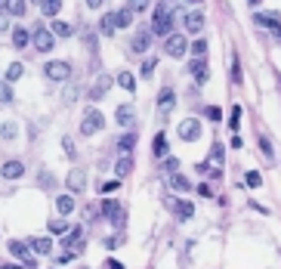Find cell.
Masks as SVG:
<instances>
[{
	"label": "cell",
	"instance_id": "ffe728a7",
	"mask_svg": "<svg viewBox=\"0 0 281 269\" xmlns=\"http://www.w3.org/2000/svg\"><path fill=\"white\" fill-rule=\"evenodd\" d=\"M130 170H133V158H130V152H127V155H120V158H117L114 173H117V180H124V176H130Z\"/></svg>",
	"mask_w": 281,
	"mask_h": 269
},
{
	"label": "cell",
	"instance_id": "bcb514c9",
	"mask_svg": "<svg viewBox=\"0 0 281 269\" xmlns=\"http://www.w3.org/2000/svg\"><path fill=\"white\" fill-rule=\"evenodd\" d=\"M164 170H167V173H176V170H179V158H167V155H164Z\"/></svg>",
	"mask_w": 281,
	"mask_h": 269
},
{
	"label": "cell",
	"instance_id": "4316f807",
	"mask_svg": "<svg viewBox=\"0 0 281 269\" xmlns=\"http://www.w3.org/2000/svg\"><path fill=\"white\" fill-rule=\"evenodd\" d=\"M170 189H173V192H189V189H192V183L176 170V173H170Z\"/></svg>",
	"mask_w": 281,
	"mask_h": 269
},
{
	"label": "cell",
	"instance_id": "7a4b0ae2",
	"mask_svg": "<svg viewBox=\"0 0 281 269\" xmlns=\"http://www.w3.org/2000/svg\"><path fill=\"white\" fill-rule=\"evenodd\" d=\"M96 211H99V214H102V217H105L111 226H117V229H124V226H127V211L120 207L117 201H111V198H105V201H102Z\"/></svg>",
	"mask_w": 281,
	"mask_h": 269
},
{
	"label": "cell",
	"instance_id": "836d02e7",
	"mask_svg": "<svg viewBox=\"0 0 281 269\" xmlns=\"http://www.w3.org/2000/svg\"><path fill=\"white\" fill-rule=\"evenodd\" d=\"M148 7H151V0H127V10L136 16V13H148Z\"/></svg>",
	"mask_w": 281,
	"mask_h": 269
},
{
	"label": "cell",
	"instance_id": "484cf974",
	"mask_svg": "<svg viewBox=\"0 0 281 269\" xmlns=\"http://www.w3.org/2000/svg\"><path fill=\"white\" fill-rule=\"evenodd\" d=\"M40 10H44L47 19H56L59 10H62V0H40Z\"/></svg>",
	"mask_w": 281,
	"mask_h": 269
},
{
	"label": "cell",
	"instance_id": "11a10c76",
	"mask_svg": "<svg viewBox=\"0 0 281 269\" xmlns=\"http://www.w3.org/2000/svg\"><path fill=\"white\" fill-rule=\"evenodd\" d=\"M185 4H189V7H201V4H204V0H185Z\"/></svg>",
	"mask_w": 281,
	"mask_h": 269
},
{
	"label": "cell",
	"instance_id": "6f0895ef",
	"mask_svg": "<svg viewBox=\"0 0 281 269\" xmlns=\"http://www.w3.org/2000/svg\"><path fill=\"white\" fill-rule=\"evenodd\" d=\"M0 269H19V266H13V263H0Z\"/></svg>",
	"mask_w": 281,
	"mask_h": 269
},
{
	"label": "cell",
	"instance_id": "816d5d0a",
	"mask_svg": "<svg viewBox=\"0 0 281 269\" xmlns=\"http://www.w3.org/2000/svg\"><path fill=\"white\" fill-rule=\"evenodd\" d=\"M102 4H105V0H87V7H90V10H102Z\"/></svg>",
	"mask_w": 281,
	"mask_h": 269
},
{
	"label": "cell",
	"instance_id": "277c9868",
	"mask_svg": "<svg viewBox=\"0 0 281 269\" xmlns=\"http://www.w3.org/2000/svg\"><path fill=\"white\" fill-rule=\"evenodd\" d=\"M164 53H167V56H173V59L185 56V53H189V37H182V34L170 31V34L164 37Z\"/></svg>",
	"mask_w": 281,
	"mask_h": 269
},
{
	"label": "cell",
	"instance_id": "f546056e",
	"mask_svg": "<svg viewBox=\"0 0 281 269\" xmlns=\"http://www.w3.org/2000/svg\"><path fill=\"white\" fill-rule=\"evenodd\" d=\"M53 37H71V25L68 22H62V19H53Z\"/></svg>",
	"mask_w": 281,
	"mask_h": 269
},
{
	"label": "cell",
	"instance_id": "f907efd6",
	"mask_svg": "<svg viewBox=\"0 0 281 269\" xmlns=\"http://www.w3.org/2000/svg\"><path fill=\"white\" fill-rule=\"evenodd\" d=\"M260 148H263V152H266V155H269V158H272V142H269V139H266V136H263V139H260Z\"/></svg>",
	"mask_w": 281,
	"mask_h": 269
},
{
	"label": "cell",
	"instance_id": "30bf717a",
	"mask_svg": "<svg viewBox=\"0 0 281 269\" xmlns=\"http://www.w3.org/2000/svg\"><path fill=\"white\" fill-rule=\"evenodd\" d=\"M65 186H68V192H84L87 189V170L84 167H71L68 176H65Z\"/></svg>",
	"mask_w": 281,
	"mask_h": 269
},
{
	"label": "cell",
	"instance_id": "94428289",
	"mask_svg": "<svg viewBox=\"0 0 281 269\" xmlns=\"http://www.w3.org/2000/svg\"><path fill=\"white\" fill-rule=\"evenodd\" d=\"M31 4H40V0H31Z\"/></svg>",
	"mask_w": 281,
	"mask_h": 269
},
{
	"label": "cell",
	"instance_id": "60d3db41",
	"mask_svg": "<svg viewBox=\"0 0 281 269\" xmlns=\"http://www.w3.org/2000/svg\"><path fill=\"white\" fill-rule=\"evenodd\" d=\"M16 133H19V124H13V121H7L4 127H0V136L4 139H16Z\"/></svg>",
	"mask_w": 281,
	"mask_h": 269
},
{
	"label": "cell",
	"instance_id": "ee69618b",
	"mask_svg": "<svg viewBox=\"0 0 281 269\" xmlns=\"http://www.w3.org/2000/svg\"><path fill=\"white\" fill-rule=\"evenodd\" d=\"M0 102H13V84L10 81L0 84Z\"/></svg>",
	"mask_w": 281,
	"mask_h": 269
},
{
	"label": "cell",
	"instance_id": "ba28073f",
	"mask_svg": "<svg viewBox=\"0 0 281 269\" xmlns=\"http://www.w3.org/2000/svg\"><path fill=\"white\" fill-rule=\"evenodd\" d=\"M176 136L185 139V142H195V139L201 136V121H198V118H185V121H179Z\"/></svg>",
	"mask_w": 281,
	"mask_h": 269
},
{
	"label": "cell",
	"instance_id": "4fadbf2b",
	"mask_svg": "<svg viewBox=\"0 0 281 269\" xmlns=\"http://www.w3.org/2000/svg\"><path fill=\"white\" fill-rule=\"evenodd\" d=\"M0 176L4 180H19V176H25V164L19 158H10V161H4V167H0Z\"/></svg>",
	"mask_w": 281,
	"mask_h": 269
},
{
	"label": "cell",
	"instance_id": "3957f363",
	"mask_svg": "<svg viewBox=\"0 0 281 269\" xmlns=\"http://www.w3.org/2000/svg\"><path fill=\"white\" fill-rule=\"evenodd\" d=\"M105 127V118H102V111L99 108H87L84 111V121H80V136H93Z\"/></svg>",
	"mask_w": 281,
	"mask_h": 269
},
{
	"label": "cell",
	"instance_id": "db71d44e",
	"mask_svg": "<svg viewBox=\"0 0 281 269\" xmlns=\"http://www.w3.org/2000/svg\"><path fill=\"white\" fill-rule=\"evenodd\" d=\"M7 28H10V19H7V16H0V31H7Z\"/></svg>",
	"mask_w": 281,
	"mask_h": 269
},
{
	"label": "cell",
	"instance_id": "6125c7cd",
	"mask_svg": "<svg viewBox=\"0 0 281 269\" xmlns=\"http://www.w3.org/2000/svg\"><path fill=\"white\" fill-rule=\"evenodd\" d=\"M278 84H281V74H278Z\"/></svg>",
	"mask_w": 281,
	"mask_h": 269
},
{
	"label": "cell",
	"instance_id": "7dc6e473",
	"mask_svg": "<svg viewBox=\"0 0 281 269\" xmlns=\"http://www.w3.org/2000/svg\"><path fill=\"white\" fill-rule=\"evenodd\" d=\"M232 81H235V84H241V65H238V56L232 59Z\"/></svg>",
	"mask_w": 281,
	"mask_h": 269
},
{
	"label": "cell",
	"instance_id": "603a6c76",
	"mask_svg": "<svg viewBox=\"0 0 281 269\" xmlns=\"http://www.w3.org/2000/svg\"><path fill=\"white\" fill-rule=\"evenodd\" d=\"M80 235H84V226H74V229H68V232H65V248L68 251H74V245H80Z\"/></svg>",
	"mask_w": 281,
	"mask_h": 269
},
{
	"label": "cell",
	"instance_id": "5bb4252c",
	"mask_svg": "<svg viewBox=\"0 0 281 269\" xmlns=\"http://www.w3.org/2000/svg\"><path fill=\"white\" fill-rule=\"evenodd\" d=\"M173 102H176V93H173V87H164V90L158 93V111H161V114L173 111Z\"/></svg>",
	"mask_w": 281,
	"mask_h": 269
},
{
	"label": "cell",
	"instance_id": "d590c367",
	"mask_svg": "<svg viewBox=\"0 0 281 269\" xmlns=\"http://www.w3.org/2000/svg\"><path fill=\"white\" fill-rule=\"evenodd\" d=\"M223 158H226V145L223 142H213L210 145V161L213 164H223Z\"/></svg>",
	"mask_w": 281,
	"mask_h": 269
},
{
	"label": "cell",
	"instance_id": "681fc988",
	"mask_svg": "<svg viewBox=\"0 0 281 269\" xmlns=\"http://www.w3.org/2000/svg\"><path fill=\"white\" fill-rule=\"evenodd\" d=\"M71 260H74V251H65V254H62L56 263H59V266H65V263H71Z\"/></svg>",
	"mask_w": 281,
	"mask_h": 269
},
{
	"label": "cell",
	"instance_id": "c3c4849f",
	"mask_svg": "<svg viewBox=\"0 0 281 269\" xmlns=\"http://www.w3.org/2000/svg\"><path fill=\"white\" fill-rule=\"evenodd\" d=\"M238 121H241V105H235V108H232V118H229L232 130H238Z\"/></svg>",
	"mask_w": 281,
	"mask_h": 269
},
{
	"label": "cell",
	"instance_id": "8d00e7d4",
	"mask_svg": "<svg viewBox=\"0 0 281 269\" xmlns=\"http://www.w3.org/2000/svg\"><path fill=\"white\" fill-rule=\"evenodd\" d=\"M96 189H99V195H111V192L120 189V180H105V183H99Z\"/></svg>",
	"mask_w": 281,
	"mask_h": 269
},
{
	"label": "cell",
	"instance_id": "1f68e13d",
	"mask_svg": "<svg viewBox=\"0 0 281 269\" xmlns=\"http://www.w3.org/2000/svg\"><path fill=\"white\" fill-rule=\"evenodd\" d=\"M154 68H158V59H154V56H145L142 65H139V74H142V78H151Z\"/></svg>",
	"mask_w": 281,
	"mask_h": 269
},
{
	"label": "cell",
	"instance_id": "e575fe53",
	"mask_svg": "<svg viewBox=\"0 0 281 269\" xmlns=\"http://www.w3.org/2000/svg\"><path fill=\"white\" fill-rule=\"evenodd\" d=\"M99 31H102L105 37H111V34H114V19H111V13H105V16L99 19Z\"/></svg>",
	"mask_w": 281,
	"mask_h": 269
},
{
	"label": "cell",
	"instance_id": "4dcf8cb0",
	"mask_svg": "<svg viewBox=\"0 0 281 269\" xmlns=\"http://www.w3.org/2000/svg\"><path fill=\"white\" fill-rule=\"evenodd\" d=\"M22 74H25V65H22V62H10V68H7V81H10V84H16Z\"/></svg>",
	"mask_w": 281,
	"mask_h": 269
},
{
	"label": "cell",
	"instance_id": "9f6ffc18",
	"mask_svg": "<svg viewBox=\"0 0 281 269\" xmlns=\"http://www.w3.org/2000/svg\"><path fill=\"white\" fill-rule=\"evenodd\" d=\"M108 266H111V269H124V266H120L117 260H108Z\"/></svg>",
	"mask_w": 281,
	"mask_h": 269
},
{
	"label": "cell",
	"instance_id": "7bdbcfd3",
	"mask_svg": "<svg viewBox=\"0 0 281 269\" xmlns=\"http://www.w3.org/2000/svg\"><path fill=\"white\" fill-rule=\"evenodd\" d=\"M254 22H257V25H266V28H272V25H275V22H281V19H278V16H266V13H257V16H254Z\"/></svg>",
	"mask_w": 281,
	"mask_h": 269
},
{
	"label": "cell",
	"instance_id": "f6af8a7d",
	"mask_svg": "<svg viewBox=\"0 0 281 269\" xmlns=\"http://www.w3.org/2000/svg\"><path fill=\"white\" fill-rule=\"evenodd\" d=\"M62 148H65V155H68L71 161L77 158V155H74V142H71V136H62Z\"/></svg>",
	"mask_w": 281,
	"mask_h": 269
},
{
	"label": "cell",
	"instance_id": "d6a6232c",
	"mask_svg": "<svg viewBox=\"0 0 281 269\" xmlns=\"http://www.w3.org/2000/svg\"><path fill=\"white\" fill-rule=\"evenodd\" d=\"M133 145H136V133H120V139H117L120 152H133Z\"/></svg>",
	"mask_w": 281,
	"mask_h": 269
},
{
	"label": "cell",
	"instance_id": "b9f144b4",
	"mask_svg": "<svg viewBox=\"0 0 281 269\" xmlns=\"http://www.w3.org/2000/svg\"><path fill=\"white\" fill-rule=\"evenodd\" d=\"M204 118H207V121H223V108H220V105H207V108H204Z\"/></svg>",
	"mask_w": 281,
	"mask_h": 269
},
{
	"label": "cell",
	"instance_id": "d6986e66",
	"mask_svg": "<svg viewBox=\"0 0 281 269\" xmlns=\"http://www.w3.org/2000/svg\"><path fill=\"white\" fill-rule=\"evenodd\" d=\"M28 248H31L34 254H50V251H53V238H47V235H40V238H28Z\"/></svg>",
	"mask_w": 281,
	"mask_h": 269
},
{
	"label": "cell",
	"instance_id": "ac0fdd59",
	"mask_svg": "<svg viewBox=\"0 0 281 269\" xmlns=\"http://www.w3.org/2000/svg\"><path fill=\"white\" fill-rule=\"evenodd\" d=\"M173 217L182 220V223L192 220V217H195V204H192V201H173Z\"/></svg>",
	"mask_w": 281,
	"mask_h": 269
},
{
	"label": "cell",
	"instance_id": "8992f818",
	"mask_svg": "<svg viewBox=\"0 0 281 269\" xmlns=\"http://www.w3.org/2000/svg\"><path fill=\"white\" fill-rule=\"evenodd\" d=\"M44 74L50 81H68L71 78V62L68 59H53V62L44 65Z\"/></svg>",
	"mask_w": 281,
	"mask_h": 269
},
{
	"label": "cell",
	"instance_id": "f1b7e54d",
	"mask_svg": "<svg viewBox=\"0 0 281 269\" xmlns=\"http://www.w3.org/2000/svg\"><path fill=\"white\" fill-rule=\"evenodd\" d=\"M151 152H154V158H164V155H167V136H164V133H158V136H154Z\"/></svg>",
	"mask_w": 281,
	"mask_h": 269
},
{
	"label": "cell",
	"instance_id": "680465c9",
	"mask_svg": "<svg viewBox=\"0 0 281 269\" xmlns=\"http://www.w3.org/2000/svg\"><path fill=\"white\" fill-rule=\"evenodd\" d=\"M247 4H251V7H260V4H263V0H247Z\"/></svg>",
	"mask_w": 281,
	"mask_h": 269
},
{
	"label": "cell",
	"instance_id": "e0dca14e",
	"mask_svg": "<svg viewBox=\"0 0 281 269\" xmlns=\"http://www.w3.org/2000/svg\"><path fill=\"white\" fill-rule=\"evenodd\" d=\"M4 13L7 16H25L28 13V0H4Z\"/></svg>",
	"mask_w": 281,
	"mask_h": 269
},
{
	"label": "cell",
	"instance_id": "8fae6325",
	"mask_svg": "<svg viewBox=\"0 0 281 269\" xmlns=\"http://www.w3.org/2000/svg\"><path fill=\"white\" fill-rule=\"evenodd\" d=\"M148 47H151V31H148V28H142V31H136V34L130 37V53L142 56Z\"/></svg>",
	"mask_w": 281,
	"mask_h": 269
},
{
	"label": "cell",
	"instance_id": "6da1fadb",
	"mask_svg": "<svg viewBox=\"0 0 281 269\" xmlns=\"http://www.w3.org/2000/svg\"><path fill=\"white\" fill-rule=\"evenodd\" d=\"M151 34H158V37H167L170 31H173V10L170 7H154V13H151V28H148Z\"/></svg>",
	"mask_w": 281,
	"mask_h": 269
},
{
	"label": "cell",
	"instance_id": "2e32d148",
	"mask_svg": "<svg viewBox=\"0 0 281 269\" xmlns=\"http://www.w3.org/2000/svg\"><path fill=\"white\" fill-rule=\"evenodd\" d=\"M133 118H136V108H133V105H117V111H114V121H117L120 127L133 124Z\"/></svg>",
	"mask_w": 281,
	"mask_h": 269
},
{
	"label": "cell",
	"instance_id": "52a82bcc",
	"mask_svg": "<svg viewBox=\"0 0 281 269\" xmlns=\"http://www.w3.org/2000/svg\"><path fill=\"white\" fill-rule=\"evenodd\" d=\"M31 44H34V50H37V53H50V50H53V44H56V37H53V31H50V28L37 25V28H34V34H31Z\"/></svg>",
	"mask_w": 281,
	"mask_h": 269
},
{
	"label": "cell",
	"instance_id": "ab89813d",
	"mask_svg": "<svg viewBox=\"0 0 281 269\" xmlns=\"http://www.w3.org/2000/svg\"><path fill=\"white\" fill-rule=\"evenodd\" d=\"M244 183H247L251 189H260V186H263V173H260V170H247V176H244Z\"/></svg>",
	"mask_w": 281,
	"mask_h": 269
},
{
	"label": "cell",
	"instance_id": "91938a15",
	"mask_svg": "<svg viewBox=\"0 0 281 269\" xmlns=\"http://www.w3.org/2000/svg\"><path fill=\"white\" fill-rule=\"evenodd\" d=\"M0 13H4V0H0Z\"/></svg>",
	"mask_w": 281,
	"mask_h": 269
},
{
	"label": "cell",
	"instance_id": "44dd1931",
	"mask_svg": "<svg viewBox=\"0 0 281 269\" xmlns=\"http://www.w3.org/2000/svg\"><path fill=\"white\" fill-rule=\"evenodd\" d=\"M111 19H114V28H127V25H133V13H130L127 7H124V10H114Z\"/></svg>",
	"mask_w": 281,
	"mask_h": 269
},
{
	"label": "cell",
	"instance_id": "cb8c5ba5",
	"mask_svg": "<svg viewBox=\"0 0 281 269\" xmlns=\"http://www.w3.org/2000/svg\"><path fill=\"white\" fill-rule=\"evenodd\" d=\"M56 211H59V217L74 214V198H71V195H59V198H56Z\"/></svg>",
	"mask_w": 281,
	"mask_h": 269
},
{
	"label": "cell",
	"instance_id": "f5cc1de1",
	"mask_svg": "<svg viewBox=\"0 0 281 269\" xmlns=\"http://www.w3.org/2000/svg\"><path fill=\"white\" fill-rule=\"evenodd\" d=\"M50 183H53V180H50V173H40V186H44V189H50Z\"/></svg>",
	"mask_w": 281,
	"mask_h": 269
},
{
	"label": "cell",
	"instance_id": "74e56055",
	"mask_svg": "<svg viewBox=\"0 0 281 269\" xmlns=\"http://www.w3.org/2000/svg\"><path fill=\"white\" fill-rule=\"evenodd\" d=\"M47 229H50L53 235H65V232H68V223H65V220H50Z\"/></svg>",
	"mask_w": 281,
	"mask_h": 269
},
{
	"label": "cell",
	"instance_id": "9a60e30c",
	"mask_svg": "<svg viewBox=\"0 0 281 269\" xmlns=\"http://www.w3.org/2000/svg\"><path fill=\"white\" fill-rule=\"evenodd\" d=\"M201 28H204V13H201V10L185 13V31H189V34H198Z\"/></svg>",
	"mask_w": 281,
	"mask_h": 269
},
{
	"label": "cell",
	"instance_id": "f35d334b",
	"mask_svg": "<svg viewBox=\"0 0 281 269\" xmlns=\"http://www.w3.org/2000/svg\"><path fill=\"white\" fill-rule=\"evenodd\" d=\"M189 50H192L195 56H207V41H204V37H198V41L189 44Z\"/></svg>",
	"mask_w": 281,
	"mask_h": 269
},
{
	"label": "cell",
	"instance_id": "9c48e42d",
	"mask_svg": "<svg viewBox=\"0 0 281 269\" xmlns=\"http://www.w3.org/2000/svg\"><path fill=\"white\" fill-rule=\"evenodd\" d=\"M108 90H111V74H99L93 81V87L87 90V96H90V102H99V99H105Z\"/></svg>",
	"mask_w": 281,
	"mask_h": 269
},
{
	"label": "cell",
	"instance_id": "7402d4cb",
	"mask_svg": "<svg viewBox=\"0 0 281 269\" xmlns=\"http://www.w3.org/2000/svg\"><path fill=\"white\" fill-rule=\"evenodd\" d=\"M28 44H31L28 28H13V47H16V50H25Z\"/></svg>",
	"mask_w": 281,
	"mask_h": 269
},
{
	"label": "cell",
	"instance_id": "d4e9b609",
	"mask_svg": "<svg viewBox=\"0 0 281 269\" xmlns=\"http://www.w3.org/2000/svg\"><path fill=\"white\" fill-rule=\"evenodd\" d=\"M117 84H120V87H124L127 93H133V90H136V74L124 68V71H120V74H117Z\"/></svg>",
	"mask_w": 281,
	"mask_h": 269
},
{
	"label": "cell",
	"instance_id": "7c38bea8",
	"mask_svg": "<svg viewBox=\"0 0 281 269\" xmlns=\"http://www.w3.org/2000/svg\"><path fill=\"white\" fill-rule=\"evenodd\" d=\"M189 71H192V78H195L198 84H207V78H210V68H207L204 56H195V59L189 62Z\"/></svg>",
	"mask_w": 281,
	"mask_h": 269
},
{
	"label": "cell",
	"instance_id": "5b68a950",
	"mask_svg": "<svg viewBox=\"0 0 281 269\" xmlns=\"http://www.w3.org/2000/svg\"><path fill=\"white\" fill-rule=\"evenodd\" d=\"M10 254L25 266V269H34L37 266V260H34V254H31V248H28V242H19V238H10Z\"/></svg>",
	"mask_w": 281,
	"mask_h": 269
},
{
	"label": "cell",
	"instance_id": "83f0119b",
	"mask_svg": "<svg viewBox=\"0 0 281 269\" xmlns=\"http://www.w3.org/2000/svg\"><path fill=\"white\" fill-rule=\"evenodd\" d=\"M102 245H105L108 251H114V248H120V245H127V235H124V232H120V229H117V232H114V235H108V238H102Z\"/></svg>",
	"mask_w": 281,
	"mask_h": 269
}]
</instances>
